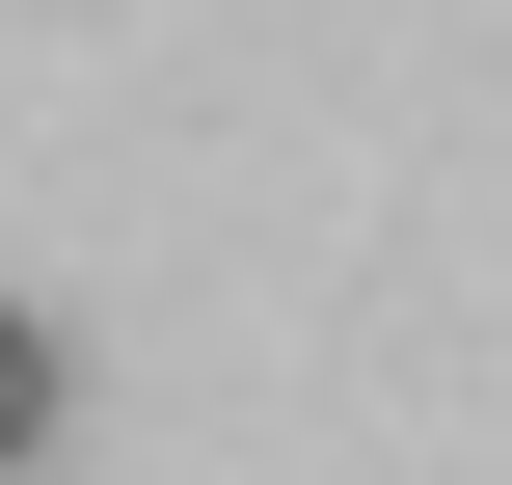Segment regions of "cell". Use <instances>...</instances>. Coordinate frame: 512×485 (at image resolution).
Instances as JSON below:
<instances>
[{
    "label": "cell",
    "mask_w": 512,
    "mask_h": 485,
    "mask_svg": "<svg viewBox=\"0 0 512 485\" xmlns=\"http://www.w3.org/2000/svg\"><path fill=\"white\" fill-rule=\"evenodd\" d=\"M54 405H81V378H54V324H27V297H0V485L54 459Z\"/></svg>",
    "instance_id": "6da1fadb"
}]
</instances>
